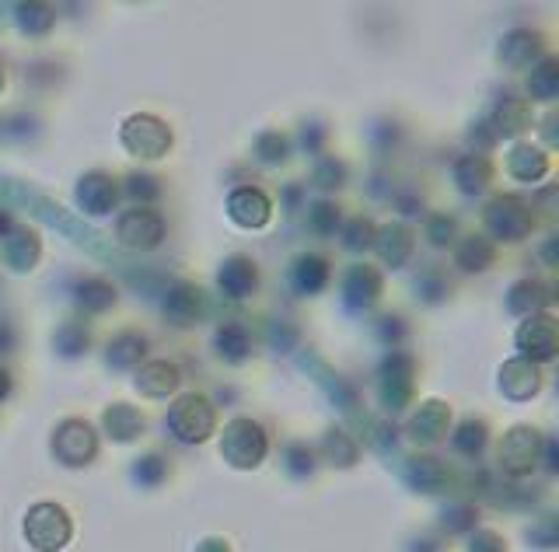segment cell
<instances>
[{
    "label": "cell",
    "mask_w": 559,
    "mask_h": 552,
    "mask_svg": "<svg viewBox=\"0 0 559 552\" xmlns=\"http://www.w3.org/2000/svg\"><path fill=\"white\" fill-rule=\"evenodd\" d=\"M542 35L539 32H528V28H518V32H511L504 39V49H500V60L507 63V67H532L535 60L542 56Z\"/></svg>",
    "instance_id": "5bb4252c"
},
{
    "label": "cell",
    "mask_w": 559,
    "mask_h": 552,
    "mask_svg": "<svg viewBox=\"0 0 559 552\" xmlns=\"http://www.w3.org/2000/svg\"><path fill=\"white\" fill-rule=\"evenodd\" d=\"M228 210H231V221L242 224V228H263L270 221V200H266V193H259L252 186L235 189L228 200Z\"/></svg>",
    "instance_id": "8fae6325"
},
{
    "label": "cell",
    "mask_w": 559,
    "mask_h": 552,
    "mask_svg": "<svg viewBox=\"0 0 559 552\" xmlns=\"http://www.w3.org/2000/svg\"><path fill=\"white\" fill-rule=\"evenodd\" d=\"M483 441H486V427H483V423L469 420L462 430H458V448H462V451H472V448L479 451V448H483Z\"/></svg>",
    "instance_id": "d590c367"
},
{
    "label": "cell",
    "mask_w": 559,
    "mask_h": 552,
    "mask_svg": "<svg viewBox=\"0 0 559 552\" xmlns=\"http://www.w3.org/2000/svg\"><path fill=\"white\" fill-rule=\"evenodd\" d=\"M343 238H346V245H350V249H367V245H374V224L364 221V217H353Z\"/></svg>",
    "instance_id": "836d02e7"
},
{
    "label": "cell",
    "mask_w": 559,
    "mask_h": 552,
    "mask_svg": "<svg viewBox=\"0 0 559 552\" xmlns=\"http://www.w3.org/2000/svg\"><path fill=\"white\" fill-rule=\"evenodd\" d=\"M528 126H532V105L518 102V98L504 102L497 109V116H493V130H497L500 137H514V133H525Z\"/></svg>",
    "instance_id": "603a6c76"
},
{
    "label": "cell",
    "mask_w": 559,
    "mask_h": 552,
    "mask_svg": "<svg viewBox=\"0 0 559 552\" xmlns=\"http://www.w3.org/2000/svg\"><path fill=\"white\" fill-rule=\"evenodd\" d=\"M105 427H109L112 434L119 437V441H130V437L137 434L140 427H144V420H140L137 409H130V406H112L109 413H105Z\"/></svg>",
    "instance_id": "f546056e"
},
{
    "label": "cell",
    "mask_w": 559,
    "mask_h": 552,
    "mask_svg": "<svg viewBox=\"0 0 559 552\" xmlns=\"http://www.w3.org/2000/svg\"><path fill=\"white\" fill-rule=\"evenodd\" d=\"M493 259H497V249H493L490 238H465L455 252V263L469 273H479V270H486V266H493Z\"/></svg>",
    "instance_id": "cb8c5ba5"
},
{
    "label": "cell",
    "mask_w": 559,
    "mask_h": 552,
    "mask_svg": "<svg viewBox=\"0 0 559 552\" xmlns=\"http://www.w3.org/2000/svg\"><path fill=\"white\" fill-rule=\"evenodd\" d=\"M221 451L238 465V469H249V465H256L259 458L266 455V437L252 420H235L224 430Z\"/></svg>",
    "instance_id": "8992f818"
},
{
    "label": "cell",
    "mask_w": 559,
    "mask_h": 552,
    "mask_svg": "<svg viewBox=\"0 0 559 552\" xmlns=\"http://www.w3.org/2000/svg\"><path fill=\"white\" fill-rule=\"evenodd\" d=\"M346 297H350V304H357V308H371L374 301L381 297V276L378 270H371V266H353L350 273H346Z\"/></svg>",
    "instance_id": "ac0fdd59"
},
{
    "label": "cell",
    "mask_w": 559,
    "mask_h": 552,
    "mask_svg": "<svg viewBox=\"0 0 559 552\" xmlns=\"http://www.w3.org/2000/svg\"><path fill=\"white\" fill-rule=\"evenodd\" d=\"M556 322L549 315H528L518 329V350L525 360H553L556 357Z\"/></svg>",
    "instance_id": "52a82bcc"
},
{
    "label": "cell",
    "mask_w": 559,
    "mask_h": 552,
    "mask_svg": "<svg viewBox=\"0 0 559 552\" xmlns=\"http://www.w3.org/2000/svg\"><path fill=\"white\" fill-rule=\"evenodd\" d=\"M25 532H28V539H32V546L39 552H56L63 542L70 539V521H67V514H63L60 507L42 504V507H35V511L28 514Z\"/></svg>",
    "instance_id": "5b68a950"
},
{
    "label": "cell",
    "mask_w": 559,
    "mask_h": 552,
    "mask_svg": "<svg viewBox=\"0 0 559 552\" xmlns=\"http://www.w3.org/2000/svg\"><path fill=\"white\" fill-rule=\"evenodd\" d=\"M311 228H315L318 235H336V228H339L336 203H315V210H311Z\"/></svg>",
    "instance_id": "1f68e13d"
},
{
    "label": "cell",
    "mask_w": 559,
    "mask_h": 552,
    "mask_svg": "<svg viewBox=\"0 0 559 552\" xmlns=\"http://www.w3.org/2000/svg\"><path fill=\"white\" fill-rule=\"evenodd\" d=\"M535 458H539V434L528 427H514L511 434L500 444V462H504L507 472L521 476V472L535 469Z\"/></svg>",
    "instance_id": "ba28073f"
},
{
    "label": "cell",
    "mask_w": 559,
    "mask_h": 552,
    "mask_svg": "<svg viewBox=\"0 0 559 552\" xmlns=\"http://www.w3.org/2000/svg\"><path fill=\"white\" fill-rule=\"evenodd\" d=\"M203 311H207V294L196 283H175L165 301V315L179 325H193Z\"/></svg>",
    "instance_id": "7c38bea8"
},
{
    "label": "cell",
    "mask_w": 559,
    "mask_h": 552,
    "mask_svg": "<svg viewBox=\"0 0 559 552\" xmlns=\"http://www.w3.org/2000/svg\"><path fill=\"white\" fill-rule=\"evenodd\" d=\"M259 158L266 161V165H277V161H283L287 158V137H283V133H263V137H259Z\"/></svg>",
    "instance_id": "d6a6232c"
},
{
    "label": "cell",
    "mask_w": 559,
    "mask_h": 552,
    "mask_svg": "<svg viewBox=\"0 0 559 552\" xmlns=\"http://www.w3.org/2000/svg\"><path fill=\"white\" fill-rule=\"evenodd\" d=\"M56 455L67 458L70 465H81L88 462L91 455H95V434H91L88 423L81 420H67L60 427V434H56Z\"/></svg>",
    "instance_id": "30bf717a"
},
{
    "label": "cell",
    "mask_w": 559,
    "mask_h": 552,
    "mask_svg": "<svg viewBox=\"0 0 559 552\" xmlns=\"http://www.w3.org/2000/svg\"><path fill=\"white\" fill-rule=\"evenodd\" d=\"M539 367L532 364V360H511V364L500 371V385H504L507 395H514V399H528V395L539 392Z\"/></svg>",
    "instance_id": "2e32d148"
},
{
    "label": "cell",
    "mask_w": 559,
    "mask_h": 552,
    "mask_svg": "<svg viewBox=\"0 0 559 552\" xmlns=\"http://www.w3.org/2000/svg\"><path fill=\"white\" fill-rule=\"evenodd\" d=\"M315 179H318V186H322V189H339V186H343V179H346V168L339 165L336 158H322Z\"/></svg>",
    "instance_id": "e575fe53"
},
{
    "label": "cell",
    "mask_w": 559,
    "mask_h": 552,
    "mask_svg": "<svg viewBox=\"0 0 559 552\" xmlns=\"http://www.w3.org/2000/svg\"><path fill=\"white\" fill-rule=\"evenodd\" d=\"M374 245H378V252L385 256V263H392V266H399V263H406V256L413 252V235H409L406 228H385L381 231L378 238H374Z\"/></svg>",
    "instance_id": "83f0119b"
},
{
    "label": "cell",
    "mask_w": 559,
    "mask_h": 552,
    "mask_svg": "<svg viewBox=\"0 0 559 552\" xmlns=\"http://www.w3.org/2000/svg\"><path fill=\"white\" fill-rule=\"evenodd\" d=\"M556 60L553 56H546L542 60V67L532 70V81H528V91H532V98H539V102H549V98H556Z\"/></svg>",
    "instance_id": "4dcf8cb0"
},
{
    "label": "cell",
    "mask_w": 559,
    "mask_h": 552,
    "mask_svg": "<svg viewBox=\"0 0 559 552\" xmlns=\"http://www.w3.org/2000/svg\"><path fill=\"white\" fill-rule=\"evenodd\" d=\"M507 172L518 182H539L542 175L549 172V158L532 144H518L511 154H507Z\"/></svg>",
    "instance_id": "e0dca14e"
},
{
    "label": "cell",
    "mask_w": 559,
    "mask_h": 552,
    "mask_svg": "<svg viewBox=\"0 0 559 552\" xmlns=\"http://www.w3.org/2000/svg\"><path fill=\"white\" fill-rule=\"evenodd\" d=\"M294 283L304 294H318L329 283V263L322 256H301L294 263Z\"/></svg>",
    "instance_id": "484cf974"
},
{
    "label": "cell",
    "mask_w": 559,
    "mask_h": 552,
    "mask_svg": "<svg viewBox=\"0 0 559 552\" xmlns=\"http://www.w3.org/2000/svg\"><path fill=\"white\" fill-rule=\"evenodd\" d=\"M123 147L133 158L158 161L172 147V130L158 116H130L123 123Z\"/></svg>",
    "instance_id": "6da1fadb"
},
{
    "label": "cell",
    "mask_w": 559,
    "mask_h": 552,
    "mask_svg": "<svg viewBox=\"0 0 559 552\" xmlns=\"http://www.w3.org/2000/svg\"><path fill=\"white\" fill-rule=\"evenodd\" d=\"M116 200H119L116 179H109V175H102V172L84 175L81 186H77V203H81L91 217H105L116 207Z\"/></svg>",
    "instance_id": "9c48e42d"
},
{
    "label": "cell",
    "mask_w": 559,
    "mask_h": 552,
    "mask_svg": "<svg viewBox=\"0 0 559 552\" xmlns=\"http://www.w3.org/2000/svg\"><path fill=\"white\" fill-rule=\"evenodd\" d=\"M4 259L14 266V270H28V266H35V259H39V235L28 228H18L11 238H7Z\"/></svg>",
    "instance_id": "7402d4cb"
},
{
    "label": "cell",
    "mask_w": 559,
    "mask_h": 552,
    "mask_svg": "<svg viewBox=\"0 0 559 552\" xmlns=\"http://www.w3.org/2000/svg\"><path fill=\"white\" fill-rule=\"evenodd\" d=\"M448 420H451L448 406H441V402H427V406L413 416L416 441H437V437L444 434V427H448Z\"/></svg>",
    "instance_id": "d4e9b609"
},
{
    "label": "cell",
    "mask_w": 559,
    "mask_h": 552,
    "mask_svg": "<svg viewBox=\"0 0 559 552\" xmlns=\"http://www.w3.org/2000/svg\"><path fill=\"white\" fill-rule=\"evenodd\" d=\"M0 88H4V67H0Z\"/></svg>",
    "instance_id": "60d3db41"
},
{
    "label": "cell",
    "mask_w": 559,
    "mask_h": 552,
    "mask_svg": "<svg viewBox=\"0 0 559 552\" xmlns=\"http://www.w3.org/2000/svg\"><path fill=\"white\" fill-rule=\"evenodd\" d=\"M144 353H147V339L140 336V332L126 329L109 343V364L112 367H137L140 360H144Z\"/></svg>",
    "instance_id": "44dd1931"
},
{
    "label": "cell",
    "mask_w": 559,
    "mask_h": 552,
    "mask_svg": "<svg viewBox=\"0 0 559 552\" xmlns=\"http://www.w3.org/2000/svg\"><path fill=\"white\" fill-rule=\"evenodd\" d=\"M535 217L532 207L521 203L518 196H497V200L486 207V228L500 238V242H521V238L532 231Z\"/></svg>",
    "instance_id": "7a4b0ae2"
},
{
    "label": "cell",
    "mask_w": 559,
    "mask_h": 552,
    "mask_svg": "<svg viewBox=\"0 0 559 552\" xmlns=\"http://www.w3.org/2000/svg\"><path fill=\"white\" fill-rule=\"evenodd\" d=\"M182 381L179 367L168 364V360H151V364H144L137 371V388L144 395H151V399H161V395L175 392Z\"/></svg>",
    "instance_id": "9a60e30c"
},
{
    "label": "cell",
    "mask_w": 559,
    "mask_h": 552,
    "mask_svg": "<svg viewBox=\"0 0 559 552\" xmlns=\"http://www.w3.org/2000/svg\"><path fill=\"white\" fill-rule=\"evenodd\" d=\"M455 179L465 193H483L493 179V165L483 158V154H469V158H462L455 165Z\"/></svg>",
    "instance_id": "ffe728a7"
},
{
    "label": "cell",
    "mask_w": 559,
    "mask_h": 552,
    "mask_svg": "<svg viewBox=\"0 0 559 552\" xmlns=\"http://www.w3.org/2000/svg\"><path fill=\"white\" fill-rule=\"evenodd\" d=\"M7 231H11V217H7L4 210H0V238H4Z\"/></svg>",
    "instance_id": "ab89813d"
},
{
    "label": "cell",
    "mask_w": 559,
    "mask_h": 552,
    "mask_svg": "<svg viewBox=\"0 0 559 552\" xmlns=\"http://www.w3.org/2000/svg\"><path fill=\"white\" fill-rule=\"evenodd\" d=\"M256 283H259V270L249 256H231L221 266V290L231 301H245L256 290Z\"/></svg>",
    "instance_id": "4fadbf2b"
},
{
    "label": "cell",
    "mask_w": 559,
    "mask_h": 552,
    "mask_svg": "<svg viewBox=\"0 0 559 552\" xmlns=\"http://www.w3.org/2000/svg\"><path fill=\"white\" fill-rule=\"evenodd\" d=\"M126 193L137 196V200H140V196H144V200H154L161 189H158V182H154L151 175H130V186H126Z\"/></svg>",
    "instance_id": "8d00e7d4"
},
{
    "label": "cell",
    "mask_w": 559,
    "mask_h": 552,
    "mask_svg": "<svg viewBox=\"0 0 559 552\" xmlns=\"http://www.w3.org/2000/svg\"><path fill=\"white\" fill-rule=\"evenodd\" d=\"M511 311H518V315H539V308L546 304V290H542V283L535 280H521L511 287Z\"/></svg>",
    "instance_id": "f1b7e54d"
},
{
    "label": "cell",
    "mask_w": 559,
    "mask_h": 552,
    "mask_svg": "<svg viewBox=\"0 0 559 552\" xmlns=\"http://www.w3.org/2000/svg\"><path fill=\"white\" fill-rule=\"evenodd\" d=\"M7 388H11V378H7V371L0 367V399L7 395Z\"/></svg>",
    "instance_id": "f35d334b"
},
{
    "label": "cell",
    "mask_w": 559,
    "mask_h": 552,
    "mask_svg": "<svg viewBox=\"0 0 559 552\" xmlns=\"http://www.w3.org/2000/svg\"><path fill=\"white\" fill-rule=\"evenodd\" d=\"M451 231H455V221H451V217H434V221H430V242L444 245L451 238Z\"/></svg>",
    "instance_id": "74e56055"
},
{
    "label": "cell",
    "mask_w": 559,
    "mask_h": 552,
    "mask_svg": "<svg viewBox=\"0 0 559 552\" xmlns=\"http://www.w3.org/2000/svg\"><path fill=\"white\" fill-rule=\"evenodd\" d=\"M214 343H217V350H221V357H228L231 364H242V360L249 357V350H252V336H249V329H245L242 322L221 325V329H217V336H214Z\"/></svg>",
    "instance_id": "d6986e66"
},
{
    "label": "cell",
    "mask_w": 559,
    "mask_h": 552,
    "mask_svg": "<svg viewBox=\"0 0 559 552\" xmlns=\"http://www.w3.org/2000/svg\"><path fill=\"white\" fill-rule=\"evenodd\" d=\"M77 304L84 311H105L116 304V287L109 280H98V276H88V280L77 283Z\"/></svg>",
    "instance_id": "4316f807"
},
{
    "label": "cell",
    "mask_w": 559,
    "mask_h": 552,
    "mask_svg": "<svg viewBox=\"0 0 559 552\" xmlns=\"http://www.w3.org/2000/svg\"><path fill=\"white\" fill-rule=\"evenodd\" d=\"M168 427L189 444L207 441L210 430H214V406L203 395H182L172 406V413H168Z\"/></svg>",
    "instance_id": "3957f363"
},
{
    "label": "cell",
    "mask_w": 559,
    "mask_h": 552,
    "mask_svg": "<svg viewBox=\"0 0 559 552\" xmlns=\"http://www.w3.org/2000/svg\"><path fill=\"white\" fill-rule=\"evenodd\" d=\"M116 235L126 249L151 252V249H158L161 238H165V217H161L158 210H147V207L126 210L116 224Z\"/></svg>",
    "instance_id": "277c9868"
}]
</instances>
